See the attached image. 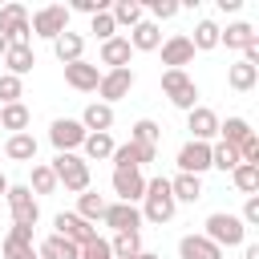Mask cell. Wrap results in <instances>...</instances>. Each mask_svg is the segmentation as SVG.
I'll list each match as a JSON object with an SVG mask.
<instances>
[{"label":"cell","mask_w":259,"mask_h":259,"mask_svg":"<svg viewBox=\"0 0 259 259\" xmlns=\"http://www.w3.org/2000/svg\"><path fill=\"white\" fill-rule=\"evenodd\" d=\"M186 130H190V142H214L219 138V113L210 109V105H194L190 113H186Z\"/></svg>","instance_id":"obj_11"},{"label":"cell","mask_w":259,"mask_h":259,"mask_svg":"<svg viewBox=\"0 0 259 259\" xmlns=\"http://www.w3.org/2000/svg\"><path fill=\"white\" fill-rule=\"evenodd\" d=\"M101 223H105L113 235H121V231H142V210H138L134 202H109L105 214H101Z\"/></svg>","instance_id":"obj_12"},{"label":"cell","mask_w":259,"mask_h":259,"mask_svg":"<svg viewBox=\"0 0 259 259\" xmlns=\"http://www.w3.org/2000/svg\"><path fill=\"white\" fill-rule=\"evenodd\" d=\"M219 251L223 247H243L247 243V227H243V219L239 214H231V210H214V214H206V231H202Z\"/></svg>","instance_id":"obj_2"},{"label":"cell","mask_w":259,"mask_h":259,"mask_svg":"<svg viewBox=\"0 0 259 259\" xmlns=\"http://www.w3.org/2000/svg\"><path fill=\"white\" fill-rule=\"evenodd\" d=\"M178 8H182V4H174V0H150V16H154V24H158V20H174Z\"/></svg>","instance_id":"obj_42"},{"label":"cell","mask_w":259,"mask_h":259,"mask_svg":"<svg viewBox=\"0 0 259 259\" xmlns=\"http://www.w3.org/2000/svg\"><path fill=\"white\" fill-rule=\"evenodd\" d=\"M4 158H12V162H36V138H32L28 130H24V134H8Z\"/></svg>","instance_id":"obj_26"},{"label":"cell","mask_w":259,"mask_h":259,"mask_svg":"<svg viewBox=\"0 0 259 259\" xmlns=\"http://www.w3.org/2000/svg\"><path fill=\"white\" fill-rule=\"evenodd\" d=\"M8 186H12V182H8L4 174H0V194H8Z\"/></svg>","instance_id":"obj_51"},{"label":"cell","mask_w":259,"mask_h":259,"mask_svg":"<svg viewBox=\"0 0 259 259\" xmlns=\"http://www.w3.org/2000/svg\"><path fill=\"white\" fill-rule=\"evenodd\" d=\"M8 243H28L32 247V227H8Z\"/></svg>","instance_id":"obj_47"},{"label":"cell","mask_w":259,"mask_h":259,"mask_svg":"<svg viewBox=\"0 0 259 259\" xmlns=\"http://www.w3.org/2000/svg\"><path fill=\"white\" fill-rule=\"evenodd\" d=\"M210 166H214V170H223V174H231V170L239 166V150H235V146H227L223 138H214V142H210Z\"/></svg>","instance_id":"obj_34"},{"label":"cell","mask_w":259,"mask_h":259,"mask_svg":"<svg viewBox=\"0 0 259 259\" xmlns=\"http://www.w3.org/2000/svg\"><path fill=\"white\" fill-rule=\"evenodd\" d=\"M32 65H36L32 45H8V53H4V73L24 77V73H32Z\"/></svg>","instance_id":"obj_22"},{"label":"cell","mask_w":259,"mask_h":259,"mask_svg":"<svg viewBox=\"0 0 259 259\" xmlns=\"http://www.w3.org/2000/svg\"><path fill=\"white\" fill-rule=\"evenodd\" d=\"M113 138L109 134H85V142H81V150H85V162H105V158H113Z\"/></svg>","instance_id":"obj_31"},{"label":"cell","mask_w":259,"mask_h":259,"mask_svg":"<svg viewBox=\"0 0 259 259\" xmlns=\"http://www.w3.org/2000/svg\"><path fill=\"white\" fill-rule=\"evenodd\" d=\"M4 53H8V40H4V36H0V57H4Z\"/></svg>","instance_id":"obj_52"},{"label":"cell","mask_w":259,"mask_h":259,"mask_svg":"<svg viewBox=\"0 0 259 259\" xmlns=\"http://www.w3.org/2000/svg\"><path fill=\"white\" fill-rule=\"evenodd\" d=\"M178 255H182V259H223V251H219L206 235H182Z\"/></svg>","instance_id":"obj_23"},{"label":"cell","mask_w":259,"mask_h":259,"mask_svg":"<svg viewBox=\"0 0 259 259\" xmlns=\"http://www.w3.org/2000/svg\"><path fill=\"white\" fill-rule=\"evenodd\" d=\"M4 259H36V247H28V243H8V239H4Z\"/></svg>","instance_id":"obj_46"},{"label":"cell","mask_w":259,"mask_h":259,"mask_svg":"<svg viewBox=\"0 0 259 259\" xmlns=\"http://www.w3.org/2000/svg\"><path fill=\"white\" fill-rule=\"evenodd\" d=\"M231 178H235L239 194H259V166H251V162H239V166L231 170Z\"/></svg>","instance_id":"obj_39"},{"label":"cell","mask_w":259,"mask_h":259,"mask_svg":"<svg viewBox=\"0 0 259 259\" xmlns=\"http://www.w3.org/2000/svg\"><path fill=\"white\" fill-rule=\"evenodd\" d=\"M158 138H162V125H158V121H150V117H142V121H134V125H130V142H134V146L158 150Z\"/></svg>","instance_id":"obj_33"},{"label":"cell","mask_w":259,"mask_h":259,"mask_svg":"<svg viewBox=\"0 0 259 259\" xmlns=\"http://www.w3.org/2000/svg\"><path fill=\"white\" fill-rule=\"evenodd\" d=\"M0 36L8 45H28L32 28H28V8L24 4H0Z\"/></svg>","instance_id":"obj_7"},{"label":"cell","mask_w":259,"mask_h":259,"mask_svg":"<svg viewBox=\"0 0 259 259\" xmlns=\"http://www.w3.org/2000/svg\"><path fill=\"white\" fill-rule=\"evenodd\" d=\"M113 194H117V202H142V194H146V174L142 170H113Z\"/></svg>","instance_id":"obj_15"},{"label":"cell","mask_w":259,"mask_h":259,"mask_svg":"<svg viewBox=\"0 0 259 259\" xmlns=\"http://www.w3.org/2000/svg\"><path fill=\"white\" fill-rule=\"evenodd\" d=\"M97 81H101V69L89 65V61H73L65 65V85L77 89V93H97Z\"/></svg>","instance_id":"obj_16"},{"label":"cell","mask_w":259,"mask_h":259,"mask_svg":"<svg viewBox=\"0 0 259 259\" xmlns=\"http://www.w3.org/2000/svg\"><path fill=\"white\" fill-rule=\"evenodd\" d=\"M49 142L57 146V154H73V150H81V142H85V125H81L77 117H57V121L49 125Z\"/></svg>","instance_id":"obj_8"},{"label":"cell","mask_w":259,"mask_h":259,"mask_svg":"<svg viewBox=\"0 0 259 259\" xmlns=\"http://www.w3.org/2000/svg\"><path fill=\"white\" fill-rule=\"evenodd\" d=\"M162 93H166L170 105L182 109V113H190V109L198 105V85H194V77H190L186 69H162Z\"/></svg>","instance_id":"obj_3"},{"label":"cell","mask_w":259,"mask_h":259,"mask_svg":"<svg viewBox=\"0 0 259 259\" xmlns=\"http://www.w3.org/2000/svg\"><path fill=\"white\" fill-rule=\"evenodd\" d=\"M24 97V81L12 77V73H0V105H12Z\"/></svg>","instance_id":"obj_41"},{"label":"cell","mask_w":259,"mask_h":259,"mask_svg":"<svg viewBox=\"0 0 259 259\" xmlns=\"http://www.w3.org/2000/svg\"><path fill=\"white\" fill-rule=\"evenodd\" d=\"M28 121H32V113H28V105H24V101L0 105V130H8V134H24V130H28Z\"/></svg>","instance_id":"obj_28"},{"label":"cell","mask_w":259,"mask_h":259,"mask_svg":"<svg viewBox=\"0 0 259 259\" xmlns=\"http://www.w3.org/2000/svg\"><path fill=\"white\" fill-rule=\"evenodd\" d=\"M170 194H174V202H198L202 198V178L178 174V178H170Z\"/></svg>","instance_id":"obj_32"},{"label":"cell","mask_w":259,"mask_h":259,"mask_svg":"<svg viewBox=\"0 0 259 259\" xmlns=\"http://www.w3.org/2000/svg\"><path fill=\"white\" fill-rule=\"evenodd\" d=\"M28 28L32 36H45V40H57L61 32H69V8L65 4H45L28 16Z\"/></svg>","instance_id":"obj_5"},{"label":"cell","mask_w":259,"mask_h":259,"mask_svg":"<svg viewBox=\"0 0 259 259\" xmlns=\"http://www.w3.org/2000/svg\"><path fill=\"white\" fill-rule=\"evenodd\" d=\"M53 174H57V186L73 190V194H85L89 190V162L81 154H57L53 162Z\"/></svg>","instance_id":"obj_4"},{"label":"cell","mask_w":259,"mask_h":259,"mask_svg":"<svg viewBox=\"0 0 259 259\" xmlns=\"http://www.w3.org/2000/svg\"><path fill=\"white\" fill-rule=\"evenodd\" d=\"M36 259H81V247L61 239V235H49L40 247H36Z\"/></svg>","instance_id":"obj_29"},{"label":"cell","mask_w":259,"mask_h":259,"mask_svg":"<svg viewBox=\"0 0 259 259\" xmlns=\"http://www.w3.org/2000/svg\"><path fill=\"white\" fill-rule=\"evenodd\" d=\"M81 259H113V251H109V239H93V243H85L81 247Z\"/></svg>","instance_id":"obj_43"},{"label":"cell","mask_w":259,"mask_h":259,"mask_svg":"<svg viewBox=\"0 0 259 259\" xmlns=\"http://www.w3.org/2000/svg\"><path fill=\"white\" fill-rule=\"evenodd\" d=\"M154 158H158V150H146V146H134V142L113 146V170H142Z\"/></svg>","instance_id":"obj_17"},{"label":"cell","mask_w":259,"mask_h":259,"mask_svg":"<svg viewBox=\"0 0 259 259\" xmlns=\"http://www.w3.org/2000/svg\"><path fill=\"white\" fill-rule=\"evenodd\" d=\"M8 202V214H12V227H32L36 231V219H40V206H36V194L28 186H8L4 194Z\"/></svg>","instance_id":"obj_6"},{"label":"cell","mask_w":259,"mask_h":259,"mask_svg":"<svg viewBox=\"0 0 259 259\" xmlns=\"http://www.w3.org/2000/svg\"><path fill=\"white\" fill-rule=\"evenodd\" d=\"M109 16H113L117 28H134V24L146 20V8H142L138 0H113V4H109Z\"/></svg>","instance_id":"obj_27"},{"label":"cell","mask_w":259,"mask_h":259,"mask_svg":"<svg viewBox=\"0 0 259 259\" xmlns=\"http://www.w3.org/2000/svg\"><path fill=\"white\" fill-rule=\"evenodd\" d=\"M206 170H210V146H206V142H186V146L178 150V174L202 178Z\"/></svg>","instance_id":"obj_13"},{"label":"cell","mask_w":259,"mask_h":259,"mask_svg":"<svg viewBox=\"0 0 259 259\" xmlns=\"http://www.w3.org/2000/svg\"><path fill=\"white\" fill-rule=\"evenodd\" d=\"M190 61H194V45H190L186 32H174V36L162 40V65L166 69H186Z\"/></svg>","instance_id":"obj_14"},{"label":"cell","mask_w":259,"mask_h":259,"mask_svg":"<svg viewBox=\"0 0 259 259\" xmlns=\"http://www.w3.org/2000/svg\"><path fill=\"white\" fill-rule=\"evenodd\" d=\"M28 190H32V194H53V190H57V174H53V166H49V162H32Z\"/></svg>","instance_id":"obj_37"},{"label":"cell","mask_w":259,"mask_h":259,"mask_svg":"<svg viewBox=\"0 0 259 259\" xmlns=\"http://www.w3.org/2000/svg\"><path fill=\"white\" fill-rule=\"evenodd\" d=\"M243 227H259V194H247V202H243Z\"/></svg>","instance_id":"obj_45"},{"label":"cell","mask_w":259,"mask_h":259,"mask_svg":"<svg viewBox=\"0 0 259 259\" xmlns=\"http://www.w3.org/2000/svg\"><path fill=\"white\" fill-rule=\"evenodd\" d=\"M53 235H61V239H69V243H77V247H85V243H93L97 239V227L93 223H85L81 214H73V210H61L57 219H53Z\"/></svg>","instance_id":"obj_9"},{"label":"cell","mask_w":259,"mask_h":259,"mask_svg":"<svg viewBox=\"0 0 259 259\" xmlns=\"http://www.w3.org/2000/svg\"><path fill=\"white\" fill-rule=\"evenodd\" d=\"M89 32H93V36H97L101 45H105L109 36H117V24H113L109 8H105V12H97V16H89Z\"/></svg>","instance_id":"obj_40"},{"label":"cell","mask_w":259,"mask_h":259,"mask_svg":"<svg viewBox=\"0 0 259 259\" xmlns=\"http://www.w3.org/2000/svg\"><path fill=\"white\" fill-rule=\"evenodd\" d=\"M130 57H134V49L125 36H109L101 45V65H109V69H130Z\"/></svg>","instance_id":"obj_24"},{"label":"cell","mask_w":259,"mask_h":259,"mask_svg":"<svg viewBox=\"0 0 259 259\" xmlns=\"http://www.w3.org/2000/svg\"><path fill=\"white\" fill-rule=\"evenodd\" d=\"M130 259H162V255H154V251H138V255H130Z\"/></svg>","instance_id":"obj_50"},{"label":"cell","mask_w":259,"mask_h":259,"mask_svg":"<svg viewBox=\"0 0 259 259\" xmlns=\"http://www.w3.org/2000/svg\"><path fill=\"white\" fill-rule=\"evenodd\" d=\"M134 69H105L101 73V81H97V93H101V101L105 105H113V101H121V97H130V89H134Z\"/></svg>","instance_id":"obj_10"},{"label":"cell","mask_w":259,"mask_h":259,"mask_svg":"<svg viewBox=\"0 0 259 259\" xmlns=\"http://www.w3.org/2000/svg\"><path fill=\"white\" fill-rule=\"evenodd\" d=\"M109 251H113V259L138 255V251H142V231H121V235H113V239H109Z\"/></svg>","instance_id":"obj_38"},{"label":"cell","mask_w":259,"mask_h":259,"mask_svg":"<svg viewBox=\"0 0 259 259\" xmlns=\"http://www.w3.org/2000/svg\"><path fill=\"white\" fill-rule=\"evenodd\" d=\"M190 45H194V53H210V49H219V24H214V20H198Z\"/></svg>","instance_id":"obj_36"},{"label":"cell","mask_w":259,"mask_h":259,"mask_svg":"<svg viewBox=\"0 0 259 259\" xmlns=\"http://www.w3.org/2000/svg\"><path fill=\"white\" fill-rule=\"evenodd\" d=\"M219 45H227V49H247V45H259V32L247 24V20H235V24H227V28H219Z\"/></svg>","instance_id":"obj_20"},{"label":"cell","mask_w":259,"mask_h":259,"mask_svg":"<svg viewBox=\"0 0 259 259\" xmlns=\"http://www.w3.org/2000/svg\"><path fill=\"white\" fill-rule=\"evenodd\" d=\"M214 4H219L223 12H239V8H243V0H214Z\"/></svg>","instance_id":"obj_48"},{"label":"cell","mask_w":259,"mask_h":259,"mask_svg":"<svg viewBox=\"0 0 259 259\" xmlns=\"http://www.w3.org/2000/svg\"><path fill=\"white\" fill-rule=\"evenodd\" d=\"M243 259H259V243H243Z\"/></svg>","instance_id":"obj_49"},{"label":"cell","mask_w":259,"mask_h":259,"mask_svg":"<svg viewBox=\"0 0 259 259\" xmlns=\"http://www.w3.org/2000/svg\"><path fill=\"white\" fill-rule=\"evenodd\" d=\"M53 53L61 65H73V61H85V36L81 32H61L53 40Z\"/></svg>","instance_id":"obj_21"},{"label":"cell","mask_w":259,"mask_h":259,"mask_svg":"<svg viewBox=\"0 0 259 259\" xmlns=\"http://www.w3.org/2000/svg\"><path fill=\"white\" fill-rule=\"evenodd\" d=\"M142 223H170L174 219V210H178V202H174V194H170V178H146V194H142Z\"/></svg>","instance_id":"obj_1"},{"label":"cell","mask_w":259,"mask_h":259,"mask_svg":"<svg viewBox=\"0 0 259 259\" xmlns=\"http://www.w3.org/2000/svg\"><path fill=\"white\" fill-rule=\"evenodd\" d=\"M130 49L134 53H154V49H162V28L154 24V20H142V24H134L130 28Z\"/></svg>","instance_id":"obj_18"},{"label":"cell","mask_w":259,"mask_h":259,"mask_svg":"<svg viewBox=\"0 0 259 259\" xmlns=\"http://www.w3.org/2000/svg\"><path fill=\"white\" fill-rule=\"evenodd\" d=\"M81 125H85V134H109V130H113V105L89 101L85 113H81Z\"/></svg>","instance_id":"obj_19"},{"label":"cell","mask_w":259,"mask_h":259,"mask_svg":"<svg viewBox=\"0 0 259 259\" xmlns=\"http://www.w3.org/2000/svg\"><path fill=\"white\" fill-rule=\"evenodd\" d=\"M251 134H255V130H251V121H247V117H227V121H219V138H223L227 146H235V150H239Z\"/></svg>","instance_id":"obj_30"},{"label":"cell","mask_w":259,"mask_h":259,"mask_svg":"<svg viewBox=\"0 0 259 259\" xmlns=\"http://www.w3.org/2000/svg\"><path fill=\"white\" fill-rule=\"evenodd\" d=\"M227 85H231L235 93H251V89L259 85V69L247 65V61H235V65H227Z\"/></svg>","instance_id":"obj_25"},{"label":"cell","mask_w":259,"mask_h":259,"mask_svg":"<svg viewBox=\"0 0 259 259\" xmlns=\"http://www.w3.org/2000/svg\"><path fill=\"white\" fill-rule=\"evenodd\" d=\"M105 8H109V0H73L69 4V12H85V16H97Z\"/></svg>","instance_id":"obj_44"},{"label":"cell","mask_w":259,"mask_h":259,"mask_svg":"<svg viewBox=\"0 0 259 259\" xmlns=\"http://www.w3.org/2000/svg\"><path fill=\"white\" fill-rule=\"evenodd\" d=\"M105 206H109V202H105L97 190H85V194H77V210H73V214H81L85 223H97V219L105 214Z\"/></svg>","instance_id":"obj_35"}]
</instances>
